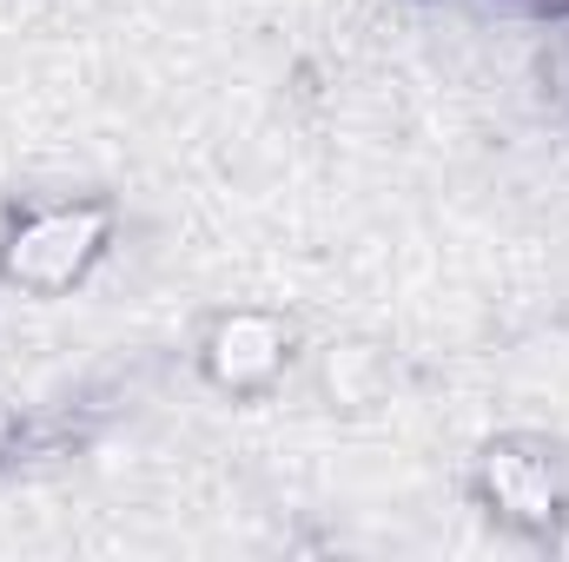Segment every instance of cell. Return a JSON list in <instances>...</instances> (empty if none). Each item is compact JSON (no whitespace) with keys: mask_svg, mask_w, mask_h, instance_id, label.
I'll list each match as a JSON object with an SVG mask.
<instances>
[{"mask_svg":"<svg viewBox=\"0 0 569 562\" xmlns=\"http://www.w3.org/2000/svg\"><path fill=\"white\" fill-rule=\"evenodd\" d=\"M470 490H477V503H483L503 530H523V536H550L569 516L563 463H557L543 443H523V436L483 443V450H477V470H470Z\"/></svg>","mask_w":569,"mask_h":562,"instance_id":"cell-3","label":"cell"},{"mask_svg":"<svg viewBox=\"0 0 569 562\" xmlns=\"http://www.w3.org/2000/svg\"><path fill=\"white\" fill-rule=\"evenodd\" d=\"M523 13H537V20H563L569 13V0H517Z\"/></svg>","mask_w":569,"mask_h":562,"instance_id":"cell-5","label":"cell"},{"mask_svg":"<svg viewBox=\"0 0 569 562\" xmlns=\"http://www.w3.org/2000/svg\"><path fill=\"white\" fill-rule=\"evenodd\" d=\"M298 358V324L272 304H226L199 331V378L226 398H266Z\"/></svg>","mask_w":569,"mask_h":562,"instance_id":"cell-2","label":"cell"},{"mask_svg":"<svg viewBox=\"0 0 569 562\" xmlns=\"http://www.w3.org/2000/svg\"><path fill=\"white\" fill-rule=\"evenodd\" d=\"M550 27V40H543V80H550V93L569 107V13L563 20H543Z\"/></svg>","mask_w":569,"mask_h":562,"instance_id":"cell-4","label":"cell"},{"mask_svg":"<svg viewBox=\"0 0 569 562\" xmlns=\"http://www.w3.org/2000/svg\"><path fill=\"white\" fill-rule=\"evenodd\" d=\"M113 232H120V205L100 192L33 199L0 225V284L27 298H67L100 272Z\"/></svg>","mask_w":569,"mask_h":562,"instance_id":"cell-1","label":"cell"}]
</instances>
